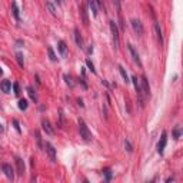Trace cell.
<instances>
[{"instance_id":"obj_4","label":"cell","mask_w":183,"mask_h":183,"mask_svg":"<svg viewBox=\"0 0 183 183\" xmlns=\"http://www.w3.org/2000/svg\"><path fill=\"white\" fill-rule=\"evenodd\" d=\"M44 147H46V152H47V155H49V159H50V162L56 163V149H55V146H53L50 142H46Z\"/></svg>"},{"instance_id":"obj_23","label":"cell","mask_w":183,"mask_h":183,"mask_svg":"<svg viewBox=\"0 0 183 183\" xmlns=\"http://www.w3.org/2000/svg\"><path fill=\"white\" fill-rule=\"evenodd\" d=\"M46 7L49 9V12H50L53 16H56V9H55V6L52 5V2H49V0H47V2H46Z\"/></svg>"},{"instance_id":"obj_2","label":"cell","mask_w":183,"mask_h":183,"mask_svg":"<svg viewBox=\"0 0 183 183\" xmlns=\"http://www.w3.org/2000/svg\"><path fill=\"white\" fill-rule=\"evenodd\" d=\"M132 82H133V85H135V89H136L137 97H139V103H140V106L143 107V102H145V94H143V90H142L140 80L137 79L136 76H133V77H132Z\"/></svg>"},{"instance_id":"obj_1","label":"cell","mask_w":183,"mask_h":183,"mask_svg":"<svg viewBox=\"0 0 183 183\" xmlns=\"http://www.w3.org/2000/svg\"><path fill=\"white\" fill-rule=\"evenodd\" d=\"M79 132H80V137H83V140H86V142L92 140V133H90L89 127L86 126L83 119H79Z\"/></svg>"},{"instance_id":"obj_32","label":"cell","mask_w":183,"mask_h":183,"mask_svg":"<svg viewBox=\"0 0 183 183\" xmlns=\"http://www.w3.org/2000/svg\"><path fill=\"white\" fill-rule=\"evenodd\" d=\"M13 125H14V127H16V130L19 132L20 133V127H19V122H17V120H16V119H14L13 120Z\"/></svg>"},{"instance_id":"obj_29","label":"cell","mask_w":183,"mask_h":183,"mask_svg":"<svg viewBox=\"0 0 183 183\" xmlns=\"http://www.w3.org/2000/svg\"><path fill=\"white\" fill-rule=\"evenodd\" d=\"M103 174L106 176V180H107V182L110 180V179H112V170L109 169V167H107V169H104V170H103Z\"/></svg>"},{"instance_id":"obj_12","label":"cell","mask_w":183,"mask_h":183,"mask_svg":"<svg viewBox=\"0 0 183 183\" xmlns=\"http://www.w3.org/2000/svg\"><path fill=\"white\" fill-rule=\"evenodd\" d=\"M57 49H59L62 57H66V55H67V44H66L63 40H59V43H57Z\"/></svg>"},{"instance_id":"obj_9","label":"cell","mask_w":183,"mask_h":183,"mask_svg":"<svg viewBox=\"0 0 183 183\" xmlns=\"http://www.w3.org/2000/svg\"><path fill=\"white\" fill-rule=\"evenodd\" d=\"M132 27H133V30H135V33H137V34H142L143 33V24H142L140 20L137 19H132Z\"/></svg>"},{"instance_id":"obj_7","label":"cell","mask_w":183,"mask_h":183,"mask_svg":"<svg viewBox=\"0 0 183 183\" xmlns=\"http://www.w3.org/2000/svg\"><path fill=\"white\" fill-rule=\"evenodd\" d=\"M127 49H129V52H130L133 62H135L137 66H142V62H140V57H139V53L136 52V49L133 47V44H130V43H129V44H127Z\"/></svg>"},{"instance_id":"obj_21","label":"cell","mask_w":183,"mask_h":183,"mask_svg":"<svg viewBox=\"0 0 183 183\" xmlns=\"http://www.w3.org/2000/svg\"><path fill=\"white\" fill-rule=\"evenodd\" d=\"M65 77V82H66V85H69L70 87H73L75 86V82H73V77H72L70 75H65L63 76Z\"/></svg>"},{"instance_id":"obj_13","label":"cell","mask_w":183,"mask_h":183,"mask_svg":"<svg viewBox=\"0 0 183 183\" xmlns=\"http://www.w3.org/2000/svg\"><path fill=\"white\" fill-rule=\"evenodd\" d=\"M0 89H2V92H5V93H9L10 89H12V82L10 80H3L2 83H0Z\"/></svg>"},{"instance_id":"obj_8","label":"cell","mask_w":183,"mask_h":183,"mask_svg":"<svg viewBox=\"0 0 183 183\" xmlns=\"http://www.w3.org/2000/svg\"><path fill=\"white\" fill-rule=\"evenodd\" d=\"M140 86H142V90H143V94L146 97L150 96V87H149V82L146 79V76H142L140 77Z\"/></svg>"},{"instance_id":"obj_25","label":"cell","mask_w":183,"mask_h":183,"mask_svg":"<svg viewBox=\"0 0 183 183\" xmlns=\"http://www.w3.org/2000/svg\"><path fill=\"white\" fill-rule=\"evenodd\" d=\"M47 53H49V57H50V60H52V62L57 60V57H56V55H55V52H53L52 47H47Z\"/></svg>"},{"instance_id":"obj_34","label":"cell","mask_w":183,"mask_h":183,"mask_svg":"<svg viewBox=\"0 0 183 183\" xmlns=\"http://www.w3.org/2000/svg\"><path fill=\"white\" fill-rule=\"evenodd\" d=\"M56 3H57V5H62V3H63V0H56Z\"/></svg>"},{"instance_id":"obj_30","label":"cell","mask_w":183,"mask_h":183,"mask_svg":"<svg viewBox=\"0 0 183 183\" xmlns=\"http://www.w3.org/2000/svg\"><path fill=\"white\" fill-rule=\"evenodd\" d=\"M13 90H14V94H16V96H19V94H20L19 83H14V85H13Z\"/></svg>"},{"instance_id":"obj_35","label":"cell","mask_w":183,"mask_h":183,"mask_svg":"<svg viewBox=\"0 0 183 183\" xmlns=\"http://www.w3.org/2000/svg\"><path fill=\"white\" fill-rule=\"evenodd\" d=\"M3 75V70H2V67H0V76Z\"/></svg>"},{"instance_id":"obj_6","label":"cell","mask_w":183,"mask_h":183,"mask_svg":"<svg viewBox=\"0 0 183 183\" xmlns=\"http://www.w3.org/2000/svg\"><path fill=\"white\" fill-rule=\"evenodd\" d=\"M2 170H3V173L6 174V178L9 179V180H13V179H14L13 167H12L9 163H3V164H2Z\"/></svg>"},{"instance_id":"obj_28","label":"cell","mask_w":183,"mask_h":183,"mask_svg":"<svg viewBox=\"0 0 183 183\" xmlns=\"http://www.w3.org/2000/svg\"><path fill=\"white\" fill-rule=\"evenodd\" d=\"M125 147H126L127 152H133V146H132V143L129 142V139H125Z\"/></svg>"},{"instance_id":"obj_18","label":"cell","mask_w":183,"mask_h":183,"mask_svg":"<svg viewBox=\"0 0 183 183\" xmlns=\"http://www.w3.org/2000/svg\"><path fill=\"white\" fill-rule=\"evenodd\" d=\"M80 14H82V17H83V23L87 26V24H89V19H87V13H86L85 6H80Z\"/></svg>"},{"instance_id":"obj_14","label":"cell","mask_w":183,"mask_h":183,"mask_svg":"<svg viewBox=\"0 0 183 183\" xmlns=\"http://www.w3.org/2000/svg\"><path fill=\"white\" fill-rule=\"evenodd\" d=\"M75 42L79 47H83V37H82V34H80L79 29H75Z\"/></svg>"},{"instance_id":"obj_20","label":"cell","mask_w":183,"mask_h":183,"mask_svg":"<svg viewBox=\"0 0 183 183\" xmlns=\"http://www.w3.org/2000/svg\"><path fill=\"white\" fill-rule=\"evenodd\" d=\"M27 93H29V96H30V99H32V100H37V94H36V90L33 89L32 86H29V87H27Z\"/></svg>"},{"instance_id":"obj_15","label":"cell","mask_w":183,"mask_h":183,"mask_svg":"<svg viewBox=\"0 0 183 183\" xmlns=\"http://www.w3.org/2000/svg\"><path fill=\"white\" fill-rule=\"evenodd\" d=\"M12 12H13L14 19L19 22V20H20V14H19V7H17V3H16V2H13V3H12Z\"/></svg>"},{"instance_id":"obj_17","label":"cell","mask_w":183,"mask_h":183,"mask_svg":"<svg viewBox=\"0 0 183 183\" xmlns=\"http://www.w3.org/2000/svg\"><path fill=\"white\" fill-rule=\"evenodd\" d=\"M155 30H156V34H157V40H159L160 44H162V43H163V36H162V29H160L159 23H155Z\"/></svg>"},{"instance_id":"obj_26","label":"cell","mask_w":183,"mask_h":183,"mask_svg":"<svg viewBox=\"0 0 183 183\" xmlns=\"http://www.w3.org/2000/svg\"><path fill=\"white\" fill-rule=\"evenodd\" d=\"M34 136H36V140H37V146L42 149L43 145H42V136H40V132L36 130V132H34Z\"/></svg>"},{"instance_id":"obj_11","label":"cell","mask_w":183,"mask_h":183,"mask_svg":"<svg viewBox=\"0 0 183 183\" xmlns=\"http://www.w3.org/2000/svg\"><path fill=\"white\" fill-rule=\"evenodd\" d=\"M16 167H17V174H24V170H26V166H24L23 159L20 157H16Z\"/></svg>"},{"instance_id":"obj_19","label":"cell","mask_w":183,"mask_h":183,"mask_svg":"<svg viewBox=\"0 0 183 183\" xmlns=\"http://www.w3.org/2000/svg\"><path fill=\"white\" fill-rule=\"evenodd\" d=\"M119 72H120V75H122V77H123V79H125V82H126V83H129L130 80H129V76H127V72L125 70V67H123V66H119Z\"/></svg>"},{"instance_id":"obj_5","label":"cell","mask_w":183,"mask_h":183,"mask_svg":"<svg viewBox=\"0 0 183 183\" xmlns=\"http://www.w3.org/2000/svg\"><path fill=\"white\" fill-rule=\"evenodd\" d=\"M166 143H167V133L163 132V133H162V136H160L159 143H157V152H159L160 155H163L164 147H166Z\"/></svg>"},{"instance_id":"obj_10","label":"cell","mask_w":183,"mask_h":183,"mask_svg":"<svg viewBox=\"0 0 183 183\" xmlns=\"http://www.w3.org/2000/svg\"><path fill=\"white\" fill-rule=\"evenodd\" d=\"M42 127H43V130L46 132L47 135H53V133H55L52 125H50V122H49V119H46V118L42 119Z\"/></svg>"},{"instance_id":"obj_31","label":"cell","mask_w":183,"mask_h":183,"mask_svg":"<svg viewBox=\"0 0 183 183\" xmlns=\"http://www.w3.org/2000/svg\"><path fill=\"white\" fill-rule=\"evenodd\" d=\"M179 136H180V130H179V127H176L174 129V139H179Z\"/></svg>"},{"instance_id":"obj_27","label":"cell","mask_w":183,"mask_h":183,"mask_svg":"<svg viewBox=\"0 0 183 183\" xmlns=\"http://www.w3.org/2000/svg\"><path fill=\"white\" fill-rule=\"evenodd\" d=\"M86 65H87V67H89L90 70H92V73H96V69H94V65L92 63V60L90 59H86Z\"/></svg>"},{"instance_id":"obj_22","label":"cell","mask_w":183,"mask_h":183,"mask_svg":"<svg viewBox=\"0 0 183 183\" xmlns=\"http://www.w3.org/2000/svg\"><path fill=\"white\" fill-rule=\"evenodd\" d=\"M27 106H29L27 100H26V99H20V100H19V109H20V110H26Z\"/></svg>"},{"instance_id":"obj_24","label":"cell","mask_w":183,"mask_h":183,"mask_svg":"<svg viewBox=\"0 0 183 183\" xmlns=\"http://www.w3.org/2000/svg\"><path fill=\"white\" fill-rule=\"evenodd\" d=\"M16 59H17V63H19L20 67L24 66V59H23V55L22 53H16Z\"/></svg>"},{"instance_id":"obj_16","label":"cell","mask_w":183,"mask_h":183,"mask_svg":"<svg viewBox=\"0 0 183 183\" xmlns=\"http://www.w3.org/2000/svg\"><path fill=\"white\" fill-rule=\"evenodd\" d=\"M87 3H89V7H90V10H92V14L96 17V16H97V6H96V0H87Z\"/></svg>"},{"instance_id":"obj_3","label":"cell","mask_w":183,"mask_h":183,"mask_svg":"<svg viewBox=\"0 0 183 183\" xmlns=\"http://www.w3.org/2000/svg\"><path fill=\"white\" fill-rule=\"evenodd\" d=\"M109 24H110V32H112V37H113V46H114V49H118L119 47V29L116 26V23H114V20H110Z\"/></svg>"},{"instance_id":"obj_33","label":"cell","mask_w":183,"mask_h":183,"mask_svg":"<svg viewBox=\"0 0 183 183\" xmlns=\"http://www.w3.org/2000/svg\"><path fill=\"white\" fill-rule=\"evenodd\" d=\"M113 2H114V5H116L118 10H120V0H113Z\"/></svg>"}]
</instances>
